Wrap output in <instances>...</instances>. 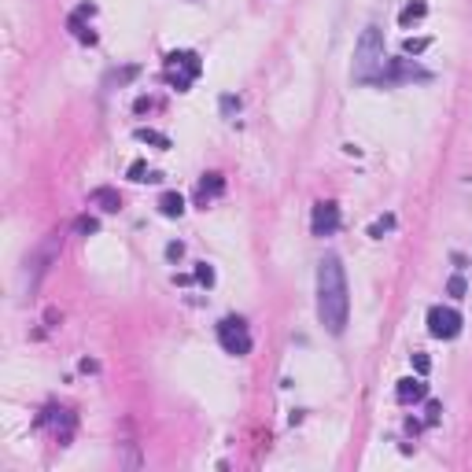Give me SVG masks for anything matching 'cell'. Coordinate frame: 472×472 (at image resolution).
Segmentation results:
<instances>
[{
    "instance_id": "17",
    "label": "cell",
    "mask_w": 472,
    "mask_h": 472,
    "mask_svg": "<svg viewBox=\"0 0 472 472\" xmlns=\"http://www.w3.org/2000/svg\"><path fill=\"white\" fill-rule=\"evenodd\" d=\"M137 74H140V67H122V71H111V74H108V85H126V82H133Z\"/></svg>"
},
{
    "instance_id": "19",
    "label": "cell",
    "mask_w": 472,
    "mask_h": 472,
    "mask_svg": "<svg viewBox=\"0 0 472 472\" xmlns=\"http://www.w3.org/2000/svg\"><path fill=\"white\" fill-rule=\"evenodd\" d=\"M196 281H200L203 288H211L214 284V270L207 266V262H200V266H196Z\"/></svg>"
},
{
    "instance_id": "22",
    "label": "cell",
    "mask_w": 472,
    "mask_h": 472,
    "mask_svg": "<svg viewBox=\"0 0 472 472\" xmlns=\"http://www.w3.org/2000/svg\"><path fill=\"white\" fill-rule=\"evenodd\" d=\"M391 226H395V218H391V214H384V218H380V221H373V229H369V236H384Z\"/></svg>"
},
{
    "instance_id": "27",
    "label": "cell",
    "mask_w": 472,
    "mask_h": 472,
    "mask_svg": "<svg viewBox=\"0 0 472 472\" xmlns=\"http://www.w3.org/2000/svg\"><path fill=\"white\" fill-rule=\"evenodd\" d=\"M152 108H155V100H148V96H140V100H137V111H140V115H144V111H152Z\"/></svg>"
},
{
    "instance_id": "13",
    "label": "cell",
    "mask_w": 472,
    "mask_h": 472,
    "mask_svg": "<svg viewBox=\"0 0 472 472\" xmlns=\"http://www.w3.org/2000/svg\"><path fill=\"white\" fill-rule=\"evenodd\" d=\"M159 211L166 218H181V214H185V196H181V192H163L159 196Z\"/></svg>"
},
{
    "instance_id": "5",
    "label": "cell",
    "mask_w": 472,
    "mask_h": 472,
    "mask_svg": "<svg viewBox=\"0 0 472 472\" xmlns=\"http://www.w3.org/2000/svg\"><path fill=\"white\" fill-rule=\"evenodd\" d=\"M218 344L226 347V354H247L251 351V332H247V321L244 318H226L218 325Z\"/></svg>"
},
{
    "instance_id": "1",
    "label": "cell",
    "mask_w": 472,
    "mask_h": 472,
    "mask_svg": "<svg viewBox=\"0 0 472 472\" xmlns=\"http://www.w3.org/2000/svg\"><path fill=\"white\" fill-rule=\"evenodd\" d=\"M347 314H351V299H347L344 262L336 255H325L318 262V321L325 325L329 336H339L347 329Z\"/></svg>"
},
{
    "instance_id": "2",
    "label": "cell",
    "mask_w": 472,
    "mask_h": 472,
    "mask_svg": "<svg viewBox=\"0 0 472 472\" xmlns=\"http://www.w3.org/2000/svg\"><path fill=\"white\" fill-rule=\"evenodd\" d=\"M384 37H380L376 26H365V34H362V41L354 45V71L351 78L354 82H376L380 71H384Z\"/></svg>"
},
{
    "instance_id": "16",
    "label": "cell",
    "mask_w": 472,
    "mask_h": 472,
    "mask_svg": "<svg viewBox=\"0 0 472 472\" xmlns=\"http://www.w3.org/2000/svg\"><path fill=\"white\" fill-rule=\"evenodd\" d=\"M163 174H155V170H148V163H133V166H129V181H159Z\"/></svg>"
},
{
    "instance_id": "4",
    "label": "cell",
    "mask_w": 472,
    "mask_h": 472,
    "mask_svg": "<svg viewBox=\"0 0 472 472\" xmlns=\"http://www.w3.org/2000/svg\"><path fill=\"white\" fill-rule=\"evenodd\" d=\"M200 71H203V63H200V56H196V52H189V48L170 52V56H166V78H170V85H174L177 93H189V85L200 78Z\"/></svg>"
},
{
    "instance_id": "18",
    "label": "cell",
    "mask_w": 472,
    "mask_h": 472,
    "mask_svg": "<svg viewBox=\"0 0 472 472\" xmlns=\"http://www.w3.org/2000/svg\"><path fill=\"white\" fill-rule=\"evenodd\" d=\"M428 45H432L428 37H410V41H406L402 48H406V56H421V52H425Z\"/></svg>"
},
{
    "instance_id": "7",
    "label": "cell",
    "mask_w": 472,
    "mask_h": 472,
    "mask_svg": "<svg viewBox=\"0 0 472 472\" xmlns=\"http://www.w3.org/2000/svg\"><path fill=\"white\" fill-rule=\"evenodd\" d=\"M339 203H332V200H321V203H314V218H310V229H314V236H332L336 229H339Z\"/></svg>"
},
{
    "instance_id": "14",
    "label": "cell",
    "mask_w": 472,
    "mask_h": 472,
    "mask_svg": "<svg viewBox=\"0 0 472 472\" xmlns=\"http://www.w3.org/2000/svg\"><path fill=\"white\" fill-rule=\"evenodd\" d=\"M428 15V4L425 0H410L402 11H399V26H413V22H421Z\"/></svg>"
},
{
    "instance_id": "11",
    "label": "cell",
    "mask_w": 472,
    "mask_h": 472,
    "mask_svg": "<svg viewBox=\"0 0 472 472\" xmlns=\"http://www.w3.org/2000/svg\"><path fill=\"white\" fill-rule=\"evenodd\" d=\"M89 203L100 207V211H108V214L122 211V196H118L115 189H93V192H89Z\"/></svg>"
},
{
    "instance_id": "23",
    "label": "cell",
    "mask_w": 472,
    "mask_h": 472,
    "mask_svg": "<svg viewBox=\"0 0 472 472\" xmlns=\"http://www.w3.org/2000/svg\"><path fill=\"white\" fill-rule=\"evenodd\" d=\"M413 369H417V376H425V373L432 369V362H428V354H413Z\"/></svg>"
},
{
    "instance_id": "15",
    "label": "cell",
    "mask_w": 472,
    "mask_h": 472,
    "mask_svg": "<svg viewBox=\"0 0 472 472\" xmlns=\"http://www.w3.org/2000/svg\"><path fill=\"white\" fill-rule=\"evenodd\" d=\"M133 137H137L140 144H155V148H170V137H166V133H159V129H144V126H140Z\"/></svg>"
},
{
    "instance_id": "20",
    "label": "cell",
    "mask_w": 472,
    "mask_h": 472,
    "mask_svg": "<svg viewBox=\"0 0 472 472\" xmlns=\"http://www.w3.org/2000/svg\"><path fill=\"white\" fill-rule=\"evenodd\" d=\"M74 229H78V233H82V236H93V233L100 229V221L85 214V218H78V226H74Z\"/></svg>"
},
{
    "instance_id": "6",
    "label": "cell",
    "mask_w": 472,
    "mask_h": 472,
    "mask_svg": "<svg viewBox=\"0 0 472 472\" xmlns=\"http://www.w3.org/2000/svg\"><path fill=\"white\" fill-rule=\"evenodd\" d=\"M428 332L436 339H454L462 332V314L454 307H432L428 310Z\"/></svg>"
},
{
    "instance_id": "9",
    "label": "cell",
    "mask_w": 472,
    "mask_h": 472,
    "mask_svg": "<svg viewBox=\"0 0 472 472\" xmlns=\"http://www.w3.org/2000/svg\"><path fill=\"white\" fill-rule=\"evenodd\" d=\"M37 425H41V428H56L59 443H67V439H71V432H74V417H71V410H56V406H48Z\"/></svg>"
},
{
    "instance_id": "10",
    "label": "cell",
    "mask_w": 472,
    "mask_h": 472,
    "mask_svg": "<svg viewBox=\"0 0 472 472\" xmlns=\"http://www.w3.org/2000/svg\"><path fill=\"white\" fill-rule=\"evenodd\" d=\"M395 399H399V402H421V399H428V384H425V376H406V380H399Z\"/></svg>"
},
{
    "instance_id": "24",
    "label": "cell",
    "mask_w": 472,
    "mask_h": 472,
    "mask_svg": "<svg viewBox=\"0 0 472 472\" xmlns=\"http://www.w3.org/2000/svg\"><path fill=\"white\" fill-rule=\"evenodd\" d=\"M439 413H443V406H439V402H428V425H436Z\"/></svg>"
},
{
    "instance_id": "3",
    "label": "cell",
    "mask_w": 472,
    "mask_h": 472,
    "mask_svg": "<svg viewBox=\"0 0 472 472\" xmlns=\"http://www.w3.org/2000/svg\"><path fill=\"white\" fill-rule=\"evenodd\" d=\"M59 251H63V236L59 233H48L45 240L37 244L30 255H26V262H22V292L26 295L37 292V284H41V277L52 270V262L59 258Z\"/></svg>"
},
{
    "instance_id": "12",
    "label": "cell",
    "mask_w": 472,
    "mask_h": 472,
    "mask_svg": "<svg viewBox=\"0 0 472 472\" xmlns=\"http://www.w3.org/2000/svg\"><path fill=\"white\" fill-rule=\"evenodd\" d=\"M221 192H226V177H221V174H203V181H200V207H207Z\"/></svg>"
},
{
    "instance_id": "8",
    "label": "cell",
    "mask_w": 472,
    "mask_h": 472,
    "mask_svg": "<svg viewBox=\"0 0 472 472\" xmlns=\"http://www.w3.org/2000/svg\"><path fill=\"white\" fill-rule=\"evenodd\" d=\"M413 78H428V71H417L410 59H388L384 63V71H380V78L373 85H395V82H413Z\"/></svg>"
},
{
    "instance_id": "21",
    "label": "cell",
    "mask_w": 472,
    "mask_h": 472,
    "mask_svg": "<svg viewBox=\"0 0 472 472\" xmlns=\"http://www.w3.org/2000/svg\"><path fill=\"white\" fill-rule=\"evenodd\" d=\"M447 292H450L454 299H465V292H469V288H465V277H450V281H447Z\"/></svg>"
},
{
    "instance_id": "26",
    "label": "cell",
    "mask_w": 472,
    "mask_h": 472,
    "mask_svg": "<svg viewBox=\"0 0 472 472\" xmlns=\"http://www.w3.org/2000/svg\"><path fill=\"white\" fill-rule=\"evenodd\" d=\"M240 111V100H236V96H226V100H221V111Z\"/></svg>"
},
{
    "instance_id": "25",
    "label": "cell",
    "mask_w": 472,
    "mask_h": 472,
    "mask_svg": "<svg viewBox=\"0 0 472 472\" xmlns=\"http://www.w3.org/2000/svg\"><path fill=\"white\" fill-rule=\"evenodd\" d=\"M166 255H170V258H181V255H185V244H170Z\"/></svg>"
}]
</instances>
